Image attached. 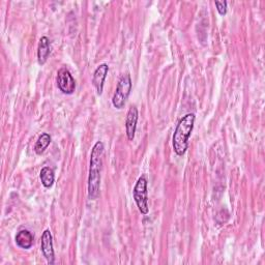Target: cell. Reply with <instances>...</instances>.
I'll use <instances>...</instances> for the list:
<instances>
[{
	"instance_id": "cell-11",
	"label": "cell",
	"mask_w": 265,
	"mask_h": 265,
	"mask_svg": "<svg viewBox=\"0 0 265 265\" xmlns=\"http://www.w3.org/2000/svg\"><path fill=\"white\" fill-rule=\"evenodd\" d=\"M40 178H41L42 183H43V186L45 188H47V189L51 188L53 186L54 179H55V175H54L53 169H51L50 167H44L41 170Z\"/></svg>"
},
{
	"instance_id": "cell-6",
	"label": "cell",
	"mask_w": 265,
	"mask_h": 265,
	"mask_svg": "<svg viewBox=\"0 0 265 265\" xmlns=\"http://www.w3.org/2000/svg\"><path fill=\"white\" fill-rule=\"evenodd\" d=\"M41 248L44 257L47 259L49 264H54L55 257H54V249H53V237L50 230H45L42 235V243Z\"/></svg>"
},
{
	"instance_id": "cell-4",
	"label": "cell",
	"mask_w": 265,
	"mask_h": 265,
	"mask_svg": "<svg viewBox=\"0 0 265 265\" xmlns=\"http://www.w3.org/2000/svg\"><path fill=\"white\" fill-rule=\"evenodd\" d=\"M132 195H134V199L137 203V206L142 215H147L149 207H148V197H147V179L144 175H142L135 188L132 191Z\"/></svg>"
},
{
	"instance_id": "cell-12",
	"label": "cell",
	"mask_w": 265,
	"mask_h": 265,
	"mask_svg": "<svg viewBox=\"0 0 265 265\" xmlns=\"http://www.w3.org/2000/svg\"><path fill=\"white\" fill-rule=\"evenodd\" d=\"M51 140H52L51 136L49 134H47V132H44V134H42L39 137V139H38V141H37V143L35 145L36 153L42 154L48 148V146L50 145Z\"/></svg>"
},
{
	"instance_id": "cell-8",
	"label": "cell",
	"mask_w": 265,
	"mask_h": 265,
	"mask_svg": "<svg viewBox=\"0 0 265 265\" xmlns=\"http://www.w3.org/2000/svg\"><path fill=\"white\" fill-rule=\"evenodd\" d=\"M138 109L134 106H131L127 112L126 120H125V129H126V136L127 139L132 141L135 138V132L137 127V121H138Z\"/></svg>"
},
{
	"instance_id": "cell-10",
	"label": "cell",
	"mask_w": 265,
	"mask_h": 265,
	"mask_svg": "<svg viewBox=\"0 0 265 265\" xmlns=\"http://www.w3.org/2000/svg\"><path fill=\"white\" fill-rule=\"evenodd\" d=\"M50 55V41L47 37H43L40 40L38 49V59L40 64H45Z\"/></svg>"
},
{
	"instance_id": "cell-9",
	"label": "cell",
	"mask_w": 265,
	"mask_h": 265,
	"mask_svg": "<svg viewBox=\"0 0 265 265\" xmlns=\"http://www.w3.org/2000/svg\"><path fill=\"white\" fill-rule=\"evenodd\" d=\"M15 241H16V244L19 248L28 250L33 246V241H35V237H33V235H32L30 231L21 230L17 233Z\"/></svg>"
},
{
	"instance_id": "cell-7",
	"label": "cell",
	"mask_w": 265,
	"mask_h": 265,
	"mask_svg": "<svg viewBox=\"0 0 265 265\" xmlns=\"http://www.w3.org/2000/svg\"><path fill=\"white\" fill-rule=\"evenodd\" d=\"M109 72V66L106 63H103L101 65H98L96 70L94 71L93 78H92V83L96 89V93L98 95H101L103 93L104 89V83L106 80V77Z\"/></svg>"
},
{
	"instance_id": "cell-5",
	"label": "cell",
	"mask_w": 265,
	"mask_h": 265,
	"mask_svg": "<svg viewBox=\"0 0 265 265\" xmlns=\"http://www.w3.org/2000/svg\"><path fill=\"white\" fill-rule=\"evenodd\" d=\"M57 85L64 94H73L76 89V81L68 69H60L57 73Z\"/></svg>"
},
{
	"instance_id": "cell-1",
	"label": "cell",
	"mask_w": 265,
	"mask_h": 265,
	"mask_svg": "<svg viewBox=\"0 0 265 265\" xmlns=\"http://www.w3.org/2000/svg\"><path fill=\"white\" fill-rule=\"evenodd\" d=\"M104 144L101 141H97L90 155V168L88 177V196L89 199H95L99 193V186H101V171L103 166V155H104Z\"/></svg>"
},
{
	"instance_id": "cell-3",
	"label": "cell",
	"mask_w": 265,
	"mask_h": 265,
	"mask_svg": "<svg viewBox=\"0 0 265 265\" xmlns=\"http://www.w3.org/2000/svg\"><path fill=\"white\" fill-rule=\"evenodd\" d=\"M131 90V79L128 74L122 75L118 81L115 93L112 98V104L116 109H122L126 103Z\"/></svg>"
},
{
	"instance_id": "cell-13",
	"label": "cell",
	"mask_w": 265,
	"mask_h": 265,
	"mask_svg": "<svg viewBox=\"0 0 265 265\" xmlns=\"http://www.w3.org/2000/svg\"><path fill=\"white\" fill-rule=\"evenodd\" d=\"M215 5L221 16H225L227 14V3L226 2H215Z\"/></svg>"
},
{
	"instance_id": "cell-2",
	"label": "cell",
	"mask_w": 265,
	"mask_h": 265,
	"mask_svg": "<svg viewBox=\"0 0 265 265\" xmlns=\"http://www.w3.org/2000/svg\"><path fill=\"white\" fill-rule=\"evenodd\" d=\"M195 119H196L195 114L189 113L179 120L176 126V129L174 131V135L172 138V144L175 153L179 156L183 155L189 147V138L194 128Z\"/></svg>"
}]
</instances>
